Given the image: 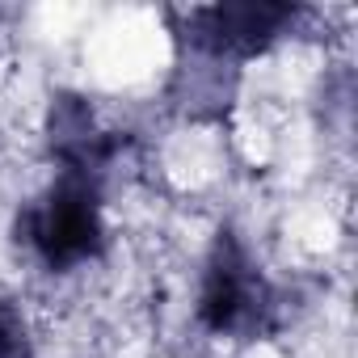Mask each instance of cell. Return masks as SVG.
Wrapping results in <instances>:
<instances>
[{
    "instance_id": "6da1fadb",
    "label": "cell",
    "mask_w": 358,
    "mask_h": 358,
    "mask_svg": "<svg viewBox=\"0 0 358 358\" xmlns=\"http://www.w3.org/2000/svg\"><path fill=\"white\" fill-rule=\"evenodd\" d=\"M26 241L47 266H80L101 245V211H97V186L89 173L68 169L59 186L30 211Z\"/></svg>"
},
{
    "instance_id": "7a4b0ae2",
    "label": "cell",
    "mask_w": 358,
    "mask_h": 358,
    "mask_svg": "<svg viewBox=\"0 0 358 358\" xmlns=\"http://www.w3.org/2000/svg\"><path fill=\"white\" fill-rule=\"evenodd\" d=\"M270 299L266 287L253 270V262L232 245L220 241V249L207 262V278H203V295H199V312L215 333H249L262 324Z\"/></svg>"
},
{
    "instance_id": "3957f363",
    "label": "cell",
    "mask_w": 358,
    "mask_h": 358,
    "mask_svg": "<svg viewBox=\"0 0 358 358\" xmlns=\"http://www.w3.org/2000/svg\"><path fill=\"white\" fill-rule=\"evenodd\" d=\"M295 13L278 5H228V9H207L199 13V43L215 55L224 51H257L266 47Z\"/></svg>"
}]
</instances>
